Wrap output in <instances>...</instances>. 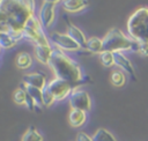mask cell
<instances>
[{"label": "cell", "instance_id": "cell-1", "mask_svg": "<svg viewBox=\"0 0 148 141\" xmlns=\"http://www.w3.org/2000/svg\"><path fill=\"white\" fill-rule=\"evenodd\" d=\"M47 66L51 68L56 77L62 79L74 87H80L79 84L84 82V74L79 62L57 47H54Z\"/></svg>", "mask_w": 148, "mask_h": 141}, {"label": "cell", "instance_id": "cell-2", "mask_svg": "<svg viewBox=\"0 0 148 141\" xmlns=\"http://www.w3.org/2000/svg\"><path fill=\"white\" fill-rule=\"evenodd\" d=\"M104 51L117 52H139V43L124 34L118 28H111L102 38Z\"/></svg>", "mask_w": 148, "mask_h": 141}, {"label": "cell", "instance_id": "cell-3", "mask_svg": "<svg viewBox=\"0 0 148 141\" xmlns=\"http://www.w3.org/2000/svg\"><path fill=\"white\" fill-rule=\"evenodd\" d=\"M127 34L138 43H148V7L136 8L126 23Z\"/></svg>", "mask_w": 148, "mask_h": 141}, {"label": "cell", "instance_id": "cell-4", "mask_svg": "<svg viewBox=\"0 0 148 141\" xmlns=\"http://www.w3.org/2000/svg\"><path fill=\"white\" fill-rule=\"evenodd\" d=\"M23 37L30 43H32L34 46L51 44L50 38L45 32V28L40 23L38 16H36V14L32 15L30 20L27 22L23 29Z\"/></svg>", "mask_w": 148, "mask_h": 141}, {"label": "cell", "instance_id": "cell-5", "mask_svg": "<svg viewBox=\"0 0 148 141\" xmlns=\"http://www.w3.org/2000/svg\"><path fill=\"white\" fill-rule=\"evenodd\" d=\"M50 42L53 44V47H57L64 52H80L82 47L77 42H75L67 32L52 31L49 36Z\"/></svg>", "mask_w": 148, "mask_h": 141}, {"label": "cell", "instance_id": "cell-6", "mask_svg": "<svg viewBox=\"0 0 148 141\" xmlns=\"http://www.w3.org/2000/svg\"><path fill=\"white\" fill-rule=\"evenodd\" d=\"M68 102L71 109H77L86 112L90 111L91 109V98L89 94L80 87H74L71 96L68 97Z\"/></svg>", "mask_w": 148, "mask_h": 141}, {"label": "cell", "instance_id": "cell-7", "mask_svg": "<svg viewBox=\"0 0 148 141\" xmlns=\"http://www.w3.org/2000/svg\"><path fill=\"white\" fill-rule=\"evenodd\" d=\"M49 89L51 90V92L53 94L54 98L57 102L64 101L65 98H68L74 89V86L71 84L69 82L59 79V77H54L52 79L49 83H47Z\"/></svg>", "mask_w": 148, "mask_h": 141}, {"label": "cell", "instance_id": "cell-8", "mask_svg": "<svg viewBox=\"0 0 148 141\" xmlns=\"http://www.w3.org/2000/svg\"><path fill=\"white\" fill-rule=\"evenodd\" d=\"M57 16V5L43 2L38 10V18L45 29H49L53 25Z\"/></svg>", "mask_w": 148, "mask_h": 141}, {"label": "cell", "instance_id": "cell-9", "mask_svg": "<svg viewBox=\"0 0 148 141\" xmlns=\"http://www.w3.org/2000/svg\"><path fill=\"white\" fill-rule=\"evenodd\" d=\"M114 65H116L117 67H119L120 70H123L124 73L128 74L133 80H136L134 67H133L131 60H130L123 52H117V53H114Z\"/></svg>", "mask_w": 148, "mask_h": 141}, {"label": "cell", "instance_id": "cell-10", "mask_svg": "<svg viewBox=\"0 0 148 141\" xmlns=\"http://www.w3.org/2000/svg\"><path fill=\"white\" fill-rule=\"evenodd\" d=\"M22 82H23L24 86L36 87V88H39V89H43L47 84L45 74H43L40 72H34V73L24 74L23 77H22Z\"/></svg>", "mask_w": 148, "mask_h": 141}, {"label": "cell", "instance_id": "cell-11", "mask_svg": "<svg viewBox=\"0 0 148 141\" xmlns=\"http://www.w3.org/2000/svg\"><path fill=\"white\" fill-rule=\"evenodd\" d=\"M54 47L49 44V45H36L34 46V54L37 61H39L43 65H49L52 53H53Z\"/></svg>", "mask_w": 148, "mask_h": 141}, {"label": "cell", "instance_id": "cell-12", "mask_svg": "<svg viewBox=\"0 0 148 141\" xmlns=\"http://www.w3.org/2000/svg\"><path fill=\"white\" fill-rule=\"evenodd\" d=\"M66 21H67V22H66V32H67L75 42H77L82 49H86V44H87L88 38L86 37L84 32H83L79 27H76L75 24H73L69 20L66 18Z\"/></svg>", "mask_w": 148, "mask_h": 141}, {"label": "cell", "instance_id": "cell-13", "mask_svg": "<svg viewBox=\"0 0 148 141\" xmlns=\"http://www.w3.org/2000/svg\"><path fill=\"white\" fill-rule=\"evenodd\" d=\"M87 121V112L77 109H71L68 113V123L72 127H81Z\"/></svg>", "mask_w": 148, "mask_h": 141}, {"label": "cell", "instance_id": "cell-14", "mask_svg": "<svg viewBox=\"0 0 148 141\" xmlns=\"http://www.w3.org/2000/svg\"><path fill=\"white\" fill-rule=\"evenodd\" d=\"M88 6V0H62L61 2V7L68 13H80Z\"/></svg>", "mask_w": 148, "mask_h": 141}, {"label": "cell", "instance_id": "cell-15", "mask_svg": "<svg viewBox=\"0 0 148 141\" xmlns=\"http://www.w3.org/2000/svg\"><path fill=\"white\" fill-rule=\"evenodd\" d=\"M23 88L25 89L27 94L34 99L35 104H36V111L37 110H40L43 105V92H42V89L39 88H36V87H30V86H24L23 84Z\"/></svg>", "mask_w": 148, "mask_h": 141}, {"label": "cell", "instance_id": "cell-16", "mask_svg": "<svg viewBox=\"0 0 148 141\" xmlns=\"http://www.w3.org/2000/svg\"><path fill=\"white\" fill-rule=\"evenodd\" d=\"M86 50L89 53H92V54H101L104 51L103 40L101 38H98V37H90V38H88L87 44H86Z\"/></svg>", "mask_w": 148, "mask_h": 141}, {"label": "cell", "instance_id": "cell-17", "mask_svg": "<svg viewBox=\"0 0 148 141\" xmlns=\"http://www.w3.org/2000/svg\"><path fill=\"white\" fill-rule=\"evenodd\" d=\"M32 57L28 52H20L15 58V65L20 69H28L32 66Z\"/></svg>", "mask_w": 148, "mask_h": 141}, {"label": "cell", "instance_id": "cell-18", "mask_svg": "<svg viewBox=\"0 0 148 141\" xmlns=\"http://www.w3.org/2000/svg\"><path fill=\"white\" fill-rule=\"evenodd\" d=\"M111 83L117 87V88H121L125 86L126 83V75L123 70L120 69H116L111 73Z\"/></svg>", "mask_w": 148, "mask_h": 141}, {"label": "cell", "instance_id": "cell-19", "mask_svg": "<svg viewBox=\"0 0 148 141\" xmlns=\"http://www.w3.org/2000/svg\"><path fill=\"white\" fill-rule=\"evenodd\" d=\"M92 140L94 141H117L113 134L105 128H98L92 135Z\"/></svg>", "mask_w": 148, "mask_h": 141}, {"label": "cell", "instance_id": "cell-20", "mask_svg": "<svg viewBox=\"0 0 148 141\" xmlns=\"http://www.w3.org/2000/svg\"><path fill=\"white\" fill-rule=\"evenodd\" d=\"M21 141H44V139H43V135L34 126H31L23 134Z\"/></svg>", "mask_w": 148, "mask_h": 141}, {"label": "cell", "instance_id": "cell-21", "mask_svg": "<svg viewBox=\"0 0 148 141\" xmlns=\"http://www.w3.org/2000/svg\"><path fill=\"white\" fill-rule=\"evenodd\" d=\"M17 44V42L7 32H3V31H0V45L3 50H8V49H12L14 47L15 45Z\"/></svg>", "mask_w": 148, "mask_h": 141}, {"label": "cell", "instance_id": "cell-22", "mask_svg": "<svg viewBox=\"0 0 148 141\" xmlns=\"http://www.w3.org/2000/svg\"><path fill=\"white\" fill-rule=\"evenodd\" d=\"M13 101L17 105H25V102H27V91H25V89L23 87L17 88L13 92Z\"/></svg>", "mask_w": 148, "mask_h": 141}, {"label": "cell", "instance_id": "cell-23", "mask_svg": "<svg viewBox=\"0 0 148 141\" xmlns=\"http://www.w3.org/2000/svg\"><path fill=\"white\" fill-rule=\"evenodd\" d=\"M42 92H43V105L45 107H50V106H52L54 104V102H57L54 96H53V94L49 89L47 84L42 89Z\"/></svg>", "mask_w": 148, "mask_h": 141}, {"label": "cell", "instance_id": "cell-24", "mask_svg": "<svg viewBox=\"0 0 148 141\" xmlns=\"http://www.w3.org/2000/svg\"><path fill=\"white\" fill-rule=\"evenodd\" d=\"M99 59L102 65H104L105 67H112L114 65V53L109 52V51H103L99 54Z\"/></svg>", "mask_w": 148, "mask_h": 141}, {"label": "cell", "instance_id": "cell-25", "mask_svg": "<svg viewBox=\"0 0 148 141\" xmlns=\"http://www.w3.org/2000/svg\"><path fill=\"white\" fill-rule=\"evenodd\" d=\"M22 5H24L31 13H36V1L35 0H18Z\"/></svg>", "mask_w": 148, "mask_h": 141}, {"label": "cell", "instance_id": "cell-26", "mask_svg": "<svg viewBox=\"0 0 148 141\" xmlns=\"http://www.w3.org/2000/svg\"><path fill=\"white\" fill-rule=\"evenodd\" d=\"M75 141H94V140H92V136H89L87 133L79 132L76 134V140Z\"/></svg>", "mask_w": 148, "mask_h": 141}, {"label": "cell", "instance_id": "cell-27", "mask_svg": "<svg viewBox=\"0 0 148 141\" xmlns=\"http://www.w3.org/2000/svg\"><path fill=\"white\" fill-rule=\"evenodd\" d=\"M142 57H148V43H139V52Z\"/></svg>", "mask_w": 148, "mask_h": 141}, {"label": "cell", "instance_id": "cell-28", "mask_svg": "<svg viewBox=\"0 0 148 141\" xmlns=\"http://www.w3.org/2000/svg\"><path fill=\"white\" fill-rule=\"evenodd\" d=\"M43 2H47V3L58 5V3H61V2H62V0H43Z\"/></svg>", "mask_w": 148, "mask_h": 141}]
</instances>
